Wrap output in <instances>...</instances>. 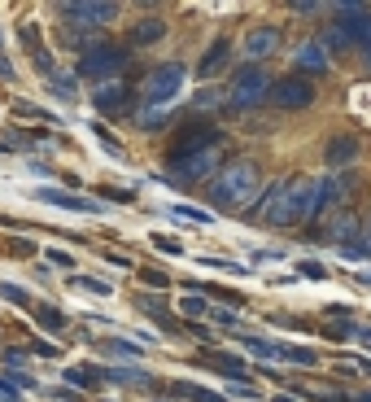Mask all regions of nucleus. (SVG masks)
I'll use <instances>...</instances> for the list:
<instances>
[{"label":"nucleus","mask_w":371,"mask_h":402,"mask_svg":"<svg viewBox=\"0 0 371 402\" xmlns=\"http://www.w3.org/2000/svg\"><path fill=\"white\" fill-rule=\"evenodd\" d=\"M315 206H319V180L293 175V180H275L262 193V201H254L245 215L271 223V228H302V223L315 219Z\"/></svg>","instance_id":"1"},{"label":"nucleus","mask_w":371,"mask_h":402,"mask_svg":"<svg viewBox=\"0 0 371 402\" xmlns=\"http://www.w3.org/2000/svg\"><path fill=\"white\" fill-rule=\"evenodd\" d=\"M258 193H262L258 162L236 158V162H227V167H219V175L210 180V197L206 201L214 210H236V215H245V210L258 201Z\"/></svg>","instance_id":"2"},{"label":"nucleus","mask_w":371,"mask_h":402,"mask_svg":"<svg viewBox=\"0 0 371 402\" xmlns=\"http://www.w3.org/2000/svg\"><path fill=\"white\" fill-rule=\"evenodd\" d=\"M267 92H271V75L262 66H245L227 88V110H254V105L267 101Z\"/></svg>","instance_id":"3"},{"label":"nucleus","mask_w":371,"mask_h":402,"mask_svg":"<svg viewBox=\"0 0 371 402\" xmlns=\"http://www.w3.org/2000/svg\"><path fill=\"white\" fill-rule=\"evenodd\" d=\"M184 75H188V70L179 66V62L153 66L149 75H145V101H149V105H166V101H175V97H179V88H184Z\"/></svg>","instance_id":"4"},{"label":"nucleus","mask_w":371,"mask_h":402,"mask_svg":"<svg viewBox=\"0 0 371 402\" xmlns=\"http://www.w3.org/2000/svg\"><path fill=\"white\" fill-rule=\"evenodd\" d=\"M267 101L275 105V110H306V105L315 101V84H310L306 75H284V79H271Z\"/></svg>","instance_id":"5"},{"label":"nucleus","mask_w":371,"mask_h":402,"mask_svg":"<svg viewBox=\"0 0 371 402\" xmlns=\"http://www.w3.org/2000/svg\"><path fill=\"white\" fill-rule=\"evenodd\" d=\"M123 66H127V49H118V44H97V49H88L79 57V75H88V79L118 75Z\"/></svg>","instance_id":"6"},{"label":"nucleus","mask_w":371,"mask_h":402,"mask_svg":"<svg viewBox=\"0 0 371 402\" xmlns=\"http://www.w3.org/2000/svg\"><path fill=\"white\" fill-rule=\"evenodd\" d=\"M214 175H219V149H201L193 158L171 162V180L179 184H201V180H214Z\"/></svg>","instance_id":"7"},{"label":"nucleus","mask_w":371,"mask_h":402,"mask_svg":"<svg viewBox=\"0 0 371 402\" xmlns=\"http://www.w3.org/2000/svg\"><path fill=\"white\" fill-rule=\"evenodd\" d=\"M219 145H223L219 127H184V132L171 140V162L193 158V153H201V149H219Z\"/></svg>","instance_id":"8"},{"label":"nucleus","mask_w":371,"mask_h":402,"mask_svg":"<svg viewBox=\"0 0 371 402\" xmlns=\"http://www.w3.org/2000/svg\"><path fill=\"white\" fill-rule=\"evenodd\" d=\"M62 18H70L75 27H105V22L118 18V5H105V0H75V5H62Z\"/></svg>","instance_id":"9"},{"label":"nucleus","mask_w":371,"mask_h":402,"mask_svg":"<svg viewBox=\"0 0 371 402\" xmlns=\"http://www.w3.org/2000/svg\"><path fill=\"white\" fill-rule=\"evenodd\" d=\"M332 27L345 35V44H363L371 31V9L367 5H337V22Z\"/></svg>","instance_id":"10"},{"label":"nucleus","mask_w":371,"mask_h":402,"mask_svg":"<svg viewBox=\"0 0 371 402\" xmlns=\"http://www.w3.org/2000/svg\"><path fill=\"white\" fill-rule=\"evenodd\" d=\"M354 184H358V175H354V171H337V175H328V180L319 184V206H315V215L345 206V197L354 193Z\"/></svg>","instance_id":"11"},{"label":"nucleus","mask_w":371,"mask_h":402,"mask_svg":"<svg viewBox=\"0 0 371 402\" xmlns=\"http://www.w3.org/2000/svg\"><path fill=\"white\" fill-rule=\"evenodd\" d=\"M92 101H97V114L123 118V114H131V105H136V92H131L127 84H105Z\"/></svg>","instance_id":"12"},{"label":"nucleus","mask_w":371,"mask_h":402,"mask_svg":"<svg viewBox=\"0 0 371 402\" xmlns=\"http://www.w3.org/2000/svg\"><path fill=\"white\" fill-rule=\"evenodd\" d=\"M280 44H284L280 27H254V31H245V57H254V62H267L271 53H280Z\"/></svg>","instance_id":"13"},{"label":"nucleus","mask_w":371,"mask_h":402,"mask_svg":"<svg viewBox=\"0 0 371 402\" xmlns=\"http://www.w3.org/2000/svg\"><path fill=\"white\" fill-rule=\"evenodd\" d=\"M354 158H358V140L354 136H332L328 145H323V162H328L332 171H345Z\"/></svg>","instance_id":"14"},{"label":"nucleus","mask_w":371,"mask_h":402,"mask_svg":"<svg viewBox=\"0 0 371 402\" xmlns=\"http://www.w3.org/2000/svg\"><path fill=\"white\" fill-rule=\"evenodd\" d=\"M227 62H232V44H227V40H214L210 49H206V57H201L197 75H201V79H214V75H223V70H227Z\"/></svg>","instance_id":"15"},{"label":"nucleus","mask_w":371,"mask_h":402,"mask_svg":"<svg viewBox=\"0 0 371 402\" xmlns=\"http://www.w3.org/2000/svg\"><path fill=\"white\" fill-rule=\"evenodd\" d=\"M162 35H166V22L162 18H140L136 27L127 31V44H131V49H149V44H158Z\"/></svg>","instance_id":"16"},{"label":"nucleus","mask_w":371,"mask_h":402,"mask_svg":"<svg viewBox=\"0 0 371 402\" xmlns=\"http://www.w3.org/2000/svg\"><path fill=\"white\" fill-rule=\"evenodd\" d=\"M350 232H358V219L350 215V210H341V215L328 219V223H323V232H315V236H319V241H337V245H345V236H350Z\"/></svg>","instance_id":"17"},{"label":"nucleus","mask_w":371,"mask_h":402,"mask_svg":"<svg viewBox=\"0 0 371 402\" xmlns=\"http://www.w3.org/2000/svg\"><path fill=\"white\" fill-rule=\"evenodd\" d=\"M297 70H306V75H323V70H328V53H323V44H302V49H297Z\"/></svg>","instance_id":"18"},{"label":"nucleus","mask_w":371,"mask_h":402,"mask_svg":"<svg viewBox=\"0 0 371 402\" xmlns=\"http://www.w3.org/2000/svg\"><path fill=\"white\" fill-rule=\"evenodd\" d=\"M40 201H53V206H66V210H88L97 215V201H83V197H70V193H57V188H40Z\"/></svg>","instance_id":"19"},{"label":"nucleus","mask_w":371,"mask_h":402,"mask_svg":"<svg viewBox=\"0 0 371 402\" xmlns=\"http://www.w3.org/2000/svg\"><path fill=\"white\" fill-rule=\"evenodd\" d=\"M140 311H149L153 319H162V324H166V328H175V319H171V315H166V302L158 298V293H140Z\"/></svg>","instance_id":"20"},{"label":"nucleus","mask_w":371,"mask_h":402,"mask_svg":"<svg viewBox=\"0 0 371 402\" xmlns=\"http://www.w3.org/2000/svg\"><path fill=\"white\" fill-rule=\"evenodd\" d=\"M275 359H289V363H302V368H315V350H302V346H275Z\"/></svg>","instance_id":"21"},{"label":"nucleus","mask_w":371,"mask_h":402,"mask_svg":"<svg viewBox=\"0 0 371 402\" xmlns=\"http://www.w3.org/2000/svg\"><path fill=\"white\" fill-rule=\"evenodd\" d=\"M175 394H179V398H193V402H223L219 394H210V389H201V385H188V381L175 385Z\"/></svg>","instance_id":"22"},{"label":"nucleus","mask_w":371,"mask_h":402,"mask_svg":"<svg viewBox=\"0 0 371 402\" xmlns=\"http://www.w3.org/2000/svg\"><path fill=\"white\" fill-rule=\"evenodd\" d=\"M35 319H40L44 328H53V333H57V328H66V315H62V311H53V306H44V302L35 306Z\"/></svg>","instance_id":"23"},{"label":"nucleus","mask_w":371,"mask_h":402,"mask_svg":"<svg viewBox=\"0 0 371 402\" xmlns=\"http://www.w3.org/2000/svg\"><path fill=\"white\" fill-rule=\"evenodd\" d=\"M66 381H70V385H79V389H97L101 376L92 372V368H70V372H66Z\"/></svg>","instance_id":"24"},{"label":"nucleus","mask_w":371,"mask_h":402,"mask_svg":"<svg viewBox=\"0 0 371 402\" xmlns=\"http://www.w3.org/2000/svg\"><path fill=\"white\" fill-rule=\"evenodd\" d=\"M241 341H245V350L262 354V359H275V346H271V341H262V337H254V333H245Z\"/></svg>","instance_id":"25"},{"label":"nucleus","mask_w":371,"mask_h":402,"mask_svg":"<svg viewBox=\"0 0 371 402\" xmlns=\"http://www.w3.org/2000/svg\"><path fill=\"white\" fill-rule=\"evenodd\" d=\"M179 311H184L188 319H197V315H206V311H210V306H206V298H197V293H188V298H184V302H179Z\"/></svg>","instance_id":"26"},{"label":"nucleus","mask_w":371,"mask_h":402,"mask_svg":"<svg viewBox=\"0 0 371 402\" xmlns=\"http://www.w3.org/2000/svg\"><path fill=\"white\" fill-rule=\"evenodd\" d=\"M171 215H179V219H193V223H210V215H206V210H193V206H175Z\"/></svg>","instance_id":"27"},{"label":"nucleus","mask_w":371,"mask_h":402,"mask_svg":"<svg viewBox=\"0 0 371 402\" xmlns=\"http://www.w3.org/2000/svg\"><path fill=\"white\" fill-rule=\"evenodd\" d=\"M75 285L88 289V293H110V285H105V280H88V276H75Z\"/></svg>","instance_id":"28"},{"label":"nucleus","mask_w":371,"mask_h":402,"mask_svg":"<svg viewBox=\"0 0 371 402\" xmlns=\"http://www.w3.org/2000/svg\"><path fill=\"white\" fill-rule=\"evenodd\" d=\"M328 337H332V341H350V337H354V319H350V324H332Z\"/></svg>","instance_id":"29"},{"label":"nucleus","mask_w":371,"mask_h":402,"mask_svg":"<svg viewBox=\"0 0 371 402\" xmlns=\"http://www.w3.org/2000/svg\"><path fill=\"white\" fill-rule=\"evenodd\" d=\"M323 40H328V44H323V53H328V49H350V44H345V35H341L337 27H328V35H323Z\"/></svg>","instance_id":"30"},{"label":"nucleus","mask_w":371,"mask_h":402,"mask_svg":"<svg viewBox=\"0 0 371 402\" xmlns=\"http://www.w3.org/2000/svg\"><path fill=\"white\" fill-rule=\"evenodd\" d=\"M153 245H158L162 254H184V245H179V241H171V236H153Z\"/></svg>","instance_id":"31"},{"label":"nucleus","mask_w":371,"mask_h":402,"mask_svg":"<svg viewBox=\"0 0 371 402\" xmlns=\"http://www.w3.org/2000/svg\"><path fill=\"white\" fill-rule=\"evenodd\" d=\"M0 298L5 302H27V293H22L18 285H0Z\"/></svg>","instance_id":"32"},{"label":"nucleus","mask_w":371,"mask_h":402,"mask_svg":"<svg viewBox=\"0 0 371 402\" xmlns=\"http://www.w3.org/2000/svg\"><path fill=\"white\" fill-rule=\"evenodd\" d=\"M302 276H306V280H323V276H328V267H319V263H302Z\"/></svg>","instance_id":"33"},{"label":"nucleus","mask_w":371,"mask_h":402,"mask_svg":"<svg viewBox=\"0 0 371 402\" xmlns=\"http://www.w3.org/2000/svg\"><path fill=\"white\" fill-rule=\"evenodd\" d=\"M140 280L153 285V289H166V276H162V271H140Z\"/></svg>","instance_id":"34"},{"label":"nucleus","mask_w":371,"mask_h":402,"mask_svg":"<svg viewBox=\"0 0 371 402\" xmlns=\"http://www.w3.org/2000/svg\"><path fill=\"white\" fill-rule=\"evenodd\" d=\"M49 258H53L57 267H75V258H70V254H62V250H49Z\"/></svg>","instance_id":"35"},{"label":"nucleus","mask_w":371,"mask_h":402,"mask_svg":"<svg viewBox=\"0 0 371 402\" xmlns=\"http://www.w3.org/2000/svg\"><path fill=\"white\" fill-rule=\"evenodd\" d=\"M214 324H236V311H210Z\"/></svg>","instance_id":"36"},{"label":"nucleus","mask_w":371,"mask_h":402,"mask_svg":"<svg viewBox=\"0 0 371 402\" xmlns=\"http://www.w3.org/2000/svg\"><path fill=\"white\" fill-rule=\"evenodd\" d=\"M293 14H319V5H306V0H297V5H289Z\"/></svg>","instance_id":"37"},{"label":"nucleus","mask_w":371,"mask_h":402,"mask_svg":"<svg viewBox=\"0 0 371 402\" xmlns=\"http://www.w3.org/2000/svg\"><path fill=\"white\" fill-rule=\"evenodd\" d=\"M358 53H363V57H367V62H371V31H367V40H363V44H358Z\"/></svg>","instance_id":"38"},{"label":"nucleus","mask_w":371,"mask_h":402,"mask_svg":"<svg viewBox=\"0 0 371 402\" xmlns=\"http://www.w3.org/2000/svg\"><path fill=\"white\" fill-rule=\"evenodd\" d=\"M358 250H363V258L371 254V232H367V241H358Z\"/></svg>","instance_id":"39"},{"label":"nucleus","mask_w":371,"mask_h":402,"mask_svg":"<svg viewBox=\"0 0 371 402\" xmlns=\"http://www.w3.org/2000/svg\"><path fill=\"white\" fill-rule=\"evenodd\" d=\"M350 402H371V394H354V398H350Z\"/></svg>","instance_id":"40"},{"label":"nucleus","mask_w":371,"mask_h":402,"mask_svg":"<svg viewBox=\"0 0 371 402\" xmlns=\"http://www.w3.org/2000/svg\"><path fill=\"white\" fill-rule=\"evenodd\" d=\"M275 402H297V398H289V394H280V398H275Z\"/></svg>","instance_id":"41"}]
</instances>
